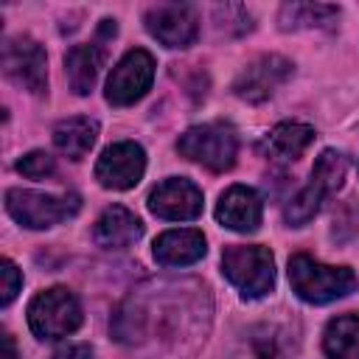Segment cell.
Masks as SVG:
<instances>
[{"label":"cell","instance_id":"cell-21","mask_svg":"<svg viewBox=\"0 0 359 359\" xmlns=\"http://www.w3.org/2000/svg\"><path fill=\"white\" fill-rule=\"evenodd\" d=\"M323 191L317 188V185H306V188H300L292 199H289V205H286V222L289 224H294V227H300V224H306V222H311L314 219V213L320 210V202H323Z\"/></svg>","mask_w":359,"mask_h":359},{"label":"cell","instance_id":"cell-16","mask_svg":"<svg viewBox=\"0 0 359 359\" xmlns=\"http://www.w3.org/2000/svg\"><path fill=\"white\" fill-rule=\"evenodd\" d=\"M98 137V123L90 118H65L53 129V143L70 160H81Z\"/></svg>","mask_w":359,"mask_h":359},{"label":"cell","instance_id":"cell-2","mask_svg":"<svg viewBox=\"0 0 359 359\" xmlns=\"http://www.w3.org/2000/svg\"><path fill=\"white\" fill-rule=\"evenodd\" d=\"M224 278L241 292V297H264L275 283L272 252L261 244H233L222 252Z\"/></svg>","mask_w":359,"mask_h":359},{"label":"cell","instance_id":"cell-7","mask_svg":"<svg viewBox=\"0 0 359 359\" xmlns=\"http://www.w3.org/2000/svg\"><path fill=\"white\" fill-rule=\"evenodd\" d=\"M154 79V59L149 50L135 48L129 50L107 79V101L115 107H129L146 95Z\"/></svg>","mask_w":359,"mask_h":359},{"label":"cell","instance_id":"cell-14","mask_svg":"<svg viewBox=\"0 0 359 359\" xmlns=\"http://www.w3.org/2000/svg\"><path fill=\"white\" fill-rule=\"evenodd\" d=\"M205 255V236L194 227L165 230L154 241V258L163 266H188Z\"/></svg>","mask_w":359,"mask_h":359},{"label":"cell","instance_id":"cell-12","mask_svg":"<svg viewBox=\"0 0 359 359\" xmlns=\"http://www.w3.org/2000/svg\"><path fill=\"white\" fill-rule=\"evenodd\" d=\"M261 196L247 185H233L222 194L216 205V219L238 233H252L261 224Z\"/></svg>","mask_w":359,"mask_h":359},{"label":"cell","instance_id":"cell-22","mask_svg":"<svg viewBox=\"0 0 359 359\" xmlns=\"http://www.w3.org/2000/svg\"><path fill=\"white\" fill-rule=\"evenodd\" d=\"M275 325H261L250 334V353L252 359H286V342Z\"/></svg>","mask_w":359,"mask_h":359},{"label":"cell","instance_id":"cell-5","mask_svg":"<svg viewBox=\"0 0 359 359\" xmlns=\"http://www.w3.org/2000/svg\"><path fill=\"white\" fill-rule=\"evenodd\" d=\"M177 149L182 157H188L210 171H227L236 163L238 140H236V132L224 123H202V126H191L185 135H180Z\"/></svg>","mask_w":359,"mask_h":359},{"label":"cell","instance_id":"cell-23","mask_svg":"<svg viewBox=\"0 0 359 359\" xmlns=\"http://www.w3.org/2000/svg\"><path fill=\"white\" fill-rule=\"evenodd\" d=\"M53 168H56V163H53V157L48 151H31V154L17 160V171L31 177V180H42V177L53 174Z\"/></svg>","mask_w":359,"mask_h":359},{"label":"cell","instance_id":"cell-6","mask_svg":"<svg viewBox=\"0 0 359 359\" xmlns=\"http://www.w3.org/2000/svg\"><path fill=\"white\" fill-rule=\"evenodd\" d=\"M3 73L17 87L39 95L48 90V56L31 36H8L3 42Z\"/></svg>","mask_w":359,"mask_h":359},{"label":"cell","instance_id":"cell-4","mask_svg":"<svg viewBox=\"0 0 359 359\" xmlns=\"http://www.w3.org/2000/svg\"><path fill=\"white\" fill-rule=\"evenodd\" d=\"M28 325L39 339H59L81 325V306L73 292L53 286L39 292L28 306Z\"/></svg>","mask_w":359,"mask_h":359},{"label":"cell","instance_id":"cell-13","mask_svg":"<svg viewBox=\"0 0 359 359\" xmlns=\"http://www.w3.org/2000/svg\"><path fill=\"white\" fill-rule=\"evenodd\" d=\"M143 236V224L140 219L126 210L123 205H112L107 208L98 222H95V241L107 250H123V247H132L137 238Z\"/></svg>","mask_w":359,"mask_h":359},{"label":"cell","instance_id":"cell-3","mask_svg":"<svg viewBox=\"0 0 359 359\" xmlns=\"http://www.w3.org/2000/svg\"><path fill=\"white\" fill-rule=\"evenodd\" d=\"M79 208H81V199L76 194L53 196V194L22 191V188L6 191V210H8V216L14 222H20L22 227H31V230L53 227V224L76 216Z\"/></svg>","mask_w":359,"mask_h":359},{"label":"cell","instance_id":"cell-25","mask_svg":"<svg viewBox=\"0 0 359 359\" xmlns=\"http://www.w3.org/2000/svg\"><path fill=\"white\" fill-rule=\"evenodd\" d=\"M53 359H93V348L84 345V342H76V345H65L53 353Z\"/></svg>","mask_w":359,"mask_h":359},{"label":"cell","instance_id":"cell-9","mask_svg":"<svg viewBox=\"0 0 359 359\" xmlns=\"http://www.w3.org/2000/svg\"><path fill=\"white\" fill-rule=\"evenodd\" d=\"M146 28L165 48H188L199 34V20L185 3H160L146 11Z\"/></svg>","mask_w":359,"mask_h":359},{"label":"cell","instance_id":"cell-17","mask_svg":"<svg viewBox=\"0 0 359 359\" xmlns=\"http://www.w3.org/2000/svg\"><path fill=\"white\" fill-rule=\"evenodd\" d=\"M323 348L328 359H359V314H339L325 325Z\"/></svg>","mask_w":359,"mask_h":359},{"label":"cell","instance_id":"cell-26","mask_svg":"<svg viewBox=\"0 0 359 359\" xmlns=\"http://www.w3.org/2000/svg\"><path fill=\"white\" fill-rule=\"evenodd\" d=\"M0 345H3V356L0 359H17V348H14V339H11V334H0Z\"/></svg>","mask_w":359,"mask_h":359},{"label":"cell","instance_id":"cell-1","mask_svg":"<svg viewBox=\"0 0 359 359\" xmlns=\"http://www.w3.org/2000/svg\"><path fill=\"white\" fill-rule=\"evenodd\" d=\"M289 283L292 292L306 303H331L337 297H345L356 289V275L348 266H331L320 264L311 255H292L289 258Z\"/></svg>","mask_w":359,"mask_h":359},{"label":"cell","instance_id":"cell-10","mask_svg":"<svg viewBox=\"0 0 359 359\" xmlns=\"http://www.w3.org/2000/svg\"><path fill=\"white\" fill-rule=\"evenodd\" d=\"M289 76H292V62L283 56L266 53V56H258L255 62H250L238 73V79L233 81V90L238 98L258 104V101H266Z\"/></svg>","mask_w":359,"mask_h":359},{"label":"cell","instance_id":"cell-8","mask_svg":"<svg viewBox=\"0 0 359 359\" xmlns=\"http://www.w3.org/2000/svg\"><path fill=\"white\" fill-rule=\"evenodd\" d=\"M143 171H146V154L135 140H121L107 146L95 163V180L112 191L135 188Z\"/></svg>","mask_w":359,"mask_h":359},{"label":"cell","instance_id":"cell-24","mask_svg":"<svg viewBox=\"0 0 359 359\" xmlns=\"http://www.w3.org/2000/svg\"><path fill=\"white\" fill-rule=\"evenodd\" d=\"M0 280H3V286H0V303L8 306V303L17 297L20 286H22V275H20V269H17L8 258L0 261Z\"/></svg>","mask_w":359,"mask_h":359},{"label":"cell","instance_id":"cell-11","mask_svg":"<svg viewBox=\"0 0 359 359\" xmlns=\"http://www.w3.org/2000/svg\"><path fill=\"white\" fill-rule=\"evenodd\" d=\"M149 210L168 222H191L202 213V191L182 177L165 180L149 194Z\"/></svg>","mask_w":359,"mask_h":359},{"label":"cell","instance_id":"cell-19","mask_svg":"<svg viewBox=\"0 0 359 359\" xmlns=\"http://www.w3.org/2000/svg\"><path fill=\"white\" fill-rule=\"evenodd\" d=\"M314 140V129L309 123H297V121H283L269 132V149L275 157L283 160H297Z\"/></svg>","mask_w":359,"mask_h":359},{"label":"cell","instance_id":"cell-20","mask_svg":"<svg viewBox=\"0 0 359 359\" xmlns=\"http://www.w3.org/2000/svg\"><path fill=\"white\" fill-rule=\"evenodd\" d=\"M345 171H348V160L339 151L325 149L311 168V185H317L323 194H334L345 180Z\"/></svg>","mask_w":359,"mask_h":359},{"label":"cell","instance_id":"cell-15","mask_svg":"<svg viewBox=\"0 0 359 359\" xmlns=\"http://www.w3.org/2000/svg\"><path fill=\"white\" fill-rule=\"evenodd\" d=\"M101 62H104V50H101L98 42H93V45H76V48L67 50V56H65V73H67V81H70L73 93L87 95L93 90Z\"/></svg>","mask_w":359,"mask_h":359},{"label":"cell","instance_id":"cell-18","mask_svg":"<svg viewBox=\"0 0 359 359\" xmlns=\"http://www.w3.org/2000/svg\"><path fill=\"white\" fill-rule=\"evenodd\" d=\"M339 17L337 6L325 3H286L280 8V28L283 31H300V28H331Z\"/></svg>","mask_w":359,"mask_h":359}]
</instances>
